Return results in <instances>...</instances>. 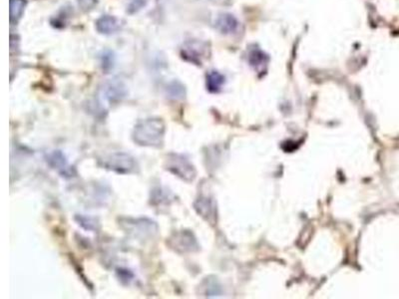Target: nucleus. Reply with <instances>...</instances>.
<instances>
[{
	"label": "nucleus",
	"mask_w": 399,
	"mask_h": 299,
	"mask_svg": "<svg viewBox=\"0 0 399 299\" xmlns=\"http://www.w3.org/2000/svg\"><path fill=\"white\" fill-rule=\"evenodd\" d=\"M98 165L103 169L121 175L136 173L139 169L136 159L125 152H116L104 156L99 159Z\"/></svg>",
	"instance_id": "nucleus-2"
},
{
	"label": "nucleus",
	"mask_w": 399,
	"mask_h": 299,
	"mask_svg": "<svg viewBox=\"0 0 399 299\" xmlns=\"http://www.w3.org/2000/svg\"><path fill=\"white\" fill-rule=\"evenodd\" d=\"M225 83V77L218 71H211L207 75V88L211 93L221 91Z\"/></svg>",
	"instance_id": "nucleus-11"
},
{
	"label": "nucleus",
	"mask_w": 399,
	"mask_h": 299,
	"mask_svg": "<svg viewBox=\"0 0 399 299\" xmlns=\"http://www.w3.org/2000/svg\"><path fill=\"white\" fill-rule=\"evenodd\" d=\"M45 159L48 166L56 173H58L61 177L69 179L76 176L77 174L76 169L69 164L64 154L61 151H59V150L47 154Z\"/></svg>",
	"instance_id": "nucleus-4"
},
{
	"label": "nucleus",
	"mask_w": 399,
	"mask_h": 299,
	"mask_svg": "<svg viewBox=\"0 0 399 299\" xmlns=\"http://www.w3.org/2000/svg\"><path fill=\"white\" fill-rule=\"evenodd\" d=\"M145 0H132L131 3L128 6V11L130 13H134L140 10L145 5Z\"/></svg>",
	"instance_id": "nucleus-16"
},
{
	"label": "nucleus",
	"mask_w": 399,
	"mask_h": 299,
	"mask_svg": "<svg viewBox=\"0 0 399 299\" xmlns=\"http://www.w3.org/2000/svg\"><path fill=\"white\" fill-rule=\"evenodd\" d=\"M166 126L162 119L148 118L139 121L132 133V139L141 147L160 148L163 146Z\"/></svg>",
	"instance_id": "nucleus-1"
},
{
	"label": "nucleus",
	"mask_w": 399,
	"mask_h": 299,
	"mask_svg": "<svg viewBox=\"0 0 399 299\" xmlns=\"http://www.w3.org/2000/svg\"><path fill=\"white\" fill-rule=\"evenodd\" d=\"M112 56L113 55H112L111 52H108V54L104 53V55L102 56V64L104 66V69H106L107 67H109V68L112 67V64H113V57Z\"/></svg>",
	"instance_id": "nucleus-18"
},
{
	"label": "nucleus",
	"mask_w": 399,
	"mask_h": 299,
	"mask_svg": "<svg viewBox=\"0 0 399 299\" xmlns=\"http://www.w3.org/2000/svg\"><path fill=\"white\" fill-rule=\"evenodd\" d=\"M126 223H122L125 225L128 226L127 230L134 234L135 236H142V237H146L148 235H153L157 232L158 230V226L157 224L148 220V219H125Z\"/></svg>",
	"instance_id": "nucleus-5"
},
{
	"label": "nucleus",
	"mask_w": 399,
	"mask_h": 299,
	"mask_svg": "<svg viewBox=\"0 0 399 299\" xmlns=\"http://www.w3.org/2000/svg\"><path fill=\"white\" fill-rule=\"evenodd\" d=\"M9 5L10 21L12 23H16L23 15L26 7V0H10Z\"/></svg>",
	"instance_id": "nucleus-12"
},
{
	"label": "nucleus",
	"mask_w": 399,
	"mask_h": 299,
	"mask_svg": "<svg viewBox=\"0 0 399 299\" xmlns=\"http://www.w3.org/2000/svg\"><path fill=\"white\" fill-rule=\"evenodd\" d=\"M169 245L177 252H187L193 251L195 239L192 237V234L186 230L181 232H175L169 238Z\"/></svg>",
	"instance_id": "nucleus-7"
},
{
	"label": "nucleus",
	"mask_w": 399,
	"mask_h": 299,
	"mask_svg": "<svg viewBox=\"0 0 399 299\" xmlns=\"http://www.w3.org/2000/svg\"><path fill=\"white\" fill-rule=\"evenodd\" d=\"M127 94L125 85L118 79L107 82L102 89V95L109 104H114L125 98Z\"/></svg>",
	"instance_id": "nucleus-6"
},
{
	"label": "nucleus",
	"mask_w": 399,
	"mask_h": 299,
	"mask_svg": "<svg viewBox=\"0 0 399 299\" xmlns=\"http://www.w3.org/2000/svg\"><path fill=\"white\" fill-rule=\"evenodd\" d=\"M75 220L78 222V224L83 228H85L87 230H97L98 229L99 223L94 218L85 217V216H77V217H75Z\"/></svg>",
	"instance_id": "nucleus-14"
},
{
	"label": "nucleus",
	"mask_w": 399,
	"mask_h": 299,
	"mask_svg": "<svg viewBox=\"0 0 399 299\" xmlns=\"http://www.w3.org/2000/svg\"><path fill=\"white\" fill-rule=\"evenodd\" d=\"M250 64L254 67H259V66H263L264 63L267 62V55H265L263 52H261L260 50H252L249 54V58H248Z\"/></svg>",
	"instance_id": "nucleus-15"
},
{
	"label": "nucleus",
	"mask_w": 399,
	"mask_h": 299,
	"mask_svg": "<svg viewBox=\"0 0 399 299\" xmlns=\"http://www.w3.org/2000/svg\"><path fill=\"white\" fill-rule=\"evenodd\" d=\"M238 20L232 14H222L217 19L216 26L219 31L224 34H230L237 30L238 28Z\"/></svg>",
	"instance_id": "nucleus-10"
},
{
	"label": "nucleus",
	"mask_w": 399,
	"mask_h": 299,
	"mask_svg": "<svg viewBox=\"0 0 399 299\" xmlns=\"http://www.w3.org/2000/svg\"><path fill=\"white\" fill-rule=\"evenodd\" d=\"M96 29L101 34L111 35L120 29V21L114 16L104 15L96 21Z\"/></svg>",
	"instance_id": "nucleus-8"
},
{
	"label": "nucleus",
	"mask_w": 399,
	"mask_h": 299,
	"mask_svg": "<svg viewBox=\"0 0 399 299\" xmlns=\"http://www.w3.org/2000/svg\"><path fill=\"white\" fill-rule=\"evenodd\" d=\"M203 54L204 51L201 47V44L198 42H188L182 49L183 58L196 64L201 63V57Z\"/></svg>",
	"instance_id": "nucleus-9"
},
{
	"label": "nucleus",
	"mask_w": 399,
	"mask_h": 299,
	"mask_svg": "<svg viewBox=\"0 0 399 299\" xmlns=\"http://www.w3.org/2000/svg\"><path fill=\"white\" fill-rule=\"evenodd\" d=\"M167 93L170 98L179 100L185 97V87L178 81H173L167 87Z\"/></svg>",
	"instance_id": "nucleus-13"
},
{
	"label": "nucleus",
	"mask_w": 399,
	"mask_h": 299,
	"mask_svg": "<svg viewBox=\"0 0 399 299\" xmlns=\"http://www.w3.org/2000/svg\"><path fill=\"white\" fill-rule=\"evenodd\" d=\"M117 274H118V277L121 279V281H126V282L131 281L133 279V277H134V274L126 268L118 269Z\"/></svg>",
	"instance_id": "nucleus-17"
},
{
	"label": "nucleus",
	"mask_w": 399,
	"mask_h": 299,
	"mask_svg": "<svg viewBox=\"0 0 399 299\" xmlns=\"http://www.w3.org/2000/svg\"><path fill=\"white\" fill-rule=\"evenodd\" d=\"M165 167L167 171L185 182H192L196 178L195 167L184 155L176 153L169 154L166 159Z\"/></svg>",
	"instance_id": "nucleus-3"
},
{
	"label": "nucleus",
	"mask_w": 399,
	"mask_h": 299,
	"mask_svg": "<svg viewBox=\"0 0 399 299\" xmlns=\"http://www.w3.org/2000/svg\"><path fill=\"white\" fill-rule=\"evenodd\" d=\"M95 3H96V0H79L80 6L85 10L91 9L95 5Z\"/></svg>",
	"instance_id": "nucleus-19"
}]
</instances>
